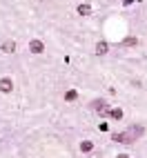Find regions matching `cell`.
Listing matches in <instances>:
<instances>
[{
  "mask_svg": "<svg viewBox=\"0 0 147 158\" xmlns=\"http://www.w3.org/2000/svg\"><path fill=\"white\" fill-rule=\"evenodd\" d=\"M143 134H145V127H143V125H132L129 129H125V131H120V134H114L111 140L123 143V145H132V143L138 140Z\"/></svg>",
  "mask_w": 147,
  "mask_h": 158,
  "instance_id": "obj_1",
  "label": "cell"
},
{
  "mask_svg": "<svg viewBox=\"0 0 147 158\" xmlns=\"http://www.w3.org/2000/svg\"><path fill=\"white\" fill-rule=\"evenodd\" d=\"M91 109L96 111V114H100V116H107L109 114V105L105 102V100H94L91 102Z\"/></svg>",
  "mask_w": 147,
  "mask_h": 158,
  "instance_id": "obj_2",
  "label": "cell"
},
{
  "mask_svg": "<svg viewBox=\"0 0 147 158\" xmlns=\"http://www.w3.org/2000/svg\"><path fill=\"white\" fill-rule=\"evenodd\" d=\"M29 51H31V54H43V51H45V43H43V40H38V38H34V40H29Z\"/></svg>",
  "mask_w": 147,
  "mask_h": 158,
  "instance_id": "obj_3",
  "label": "cell"
},
{
  "mask_svg": "<svg viewBox=\"0 0 147 158\" xmlns=\"http://www.w3.org/2000/svg\"><path fill=\"white\" fill-rule=\"evenodd\" d=\"M11 89H14V80L11 78H9V76L0 78V91H2V94H11Z\"/></svg>",
  "mask_w": 147,
  "mask_h": 158,
  "instance_id": "obj_4",
  "label": "cell"
},
{
  "mask_svg": "<svg viewBox=\"0 0 147 158\" xmlns=\"http://www.w3.org/2000/svg\"><path fill=\"white\" fill-rule=\"evenodd\" d=\"M107 51H109V45L105 43V40H98V43H96V54L98 56H105Z\"/></svg>",
  "mask_w": 147,
  "mask_h": 158,
  "instance_id": "obj_5",
  "label": "cell"
},
{
  "mask_svg": "<svg viewBox=\"0 0 147 158\" xmlns=\"http://www.w3.org/2000/svg\"><path fill=\"white\" fill-rule=\"evenodd\" d=\"M0 49H2L5 54H14V51H16V43H14V40H5Z\"/></svg>",
  "mask_w": 147,
  "mask_h": 158,
  "instance_id": "obj_6",
  "label": "cell"
},
{
  "mask_svg": "<svg viewBox=\"0 0 147 158\" xmlns=\"http://www.w3.org/2000/svg\"><path fill=\"white\" fill-rule=\"evenodd\" d=\"M107 116H109L111 120H120V118H123V109H120V107H116V109H109V114H107Z\"/></svg>",
  "mask_w": 147,
  "mask_h": 158,
  "instance_id": "obj_7",
  "label": "cell"
},
{
  "mask_svg": "<svg viewBox=\"0 0 147 158\" xmlns=\"http://www.w3.org/2000/svg\"><path fill=\"white\" fill-rule=\"evenodd\" d=\"M76 11H78L80 16H89V14H91V7H89L87 2H82V5H78V9H76Z\"/></svg>",
  "mask_w": 147,
  "mask_h": 158,
  "instance_id": "obj_8",
  "label": "cell"
},
{
  "mask_svg": "<svg viewBox=\"0 0 147 158\" xmlns=\"http://www.w3.org/2000/svg\"><path fill=\"white\" fill-rule=\"evenodd\" d=\"M94 149V143L91 140H82L80 143V152H91Z\"/></svg>",
  "mask_w": 147,
  "mask_h": 158,
  "instance_id": "obj_9",
  "label": "cell"
},
{
  "mask_svg": "<svg viewBox=\"0 0 147 158\" xmlns=\"http://www.w3.org/2000/svg\"><path fill=\"white\" fill-rule=\"evenodd\" d=\"M76 98H78V94L74 91V89H69V91L65 94V100H69V102H71V100H76Z\"/></svg>",
  "mask_w": 147,
  "mask_h": 158,
  "instance_id": "obj_10",
  "label": "cell"
},
{
  "mask_svg": "<svg viewBox=\"0 0 147 158\" xmlns=\"http://www.w3.org/2000/svg\"><path fill=\"white\" fill-rule=\"evenodd\" d=\"M116 158H129V156H127V154H118Z\"/></svg>",
  "mask_w": 147,
  "mask_h": 158,
  "instance_id": "obj_11",
  "label": "cell"
},
{
  "mask_svg": "<svg viewBox=\"0 0 147 158\" xmlns=\"http://www.w3.org/2000/svg\"><path fill=\"white\" fill-rule=\"evenodd\" d=\"M132 2H134V0H125V7H129Z\"/></svg>",
  "mask_w": 147,
  "mask_h": 158,
  "instance_id": "obj_12",
  "label": "cell"
}]
</instances>
